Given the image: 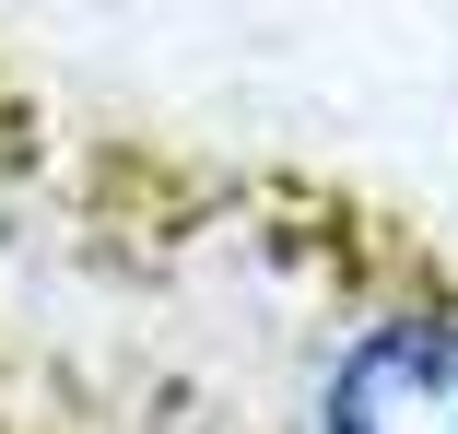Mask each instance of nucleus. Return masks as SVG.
I'll list each match as a JSON object with an SVG mask.
<instances>
[{
  "label": "nucleus",
  "mask_w": 458,
  "mask_h": 434,
  "mask_svg": "<svg viewBox=\"0 0 458 434\" xmlns=\"http://www.w3.org/2000/svg\"><path fill=\"white\" fill-rule=\"evenodd\" d=\"M306 434H458V305H388L318 364Z\"/></svg>",
  "instance_id": "1"
}]
</instances>
